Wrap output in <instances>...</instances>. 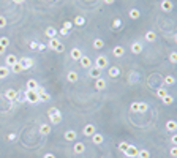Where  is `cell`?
I'll return each instance as SVG.
<instances>
[{
	"label": "cell",
	"mask_w": 177,
	"mask_h": 158,
	"mask_svg": "<svg viewBox=\"0 0 177 158\" xmlns=\"http://www.w3.org/2000/svg\"><path fill=\"white\" fill-rule=\"evenodd\" d=\"M40 86H38V82H36L35 79H29L27 81V90H36Z\"/></svg>",
	"instance_id": "cell-22"
},
{
	"label": "cell",
	"mask_w": 177,
	"mask_h": 158,
	"mask_svg": "<svg viewBox=\"0 0 177 158\" xmlns=\"http://www.w3.org/2000/svg\"><path fill=\"white\" fill-rule=\"evenodd\" d=\"M24 2H25V0H13V3H16V5H21Z\"/></svg>",
	"instance_id": "cell-54"
},
{
	"label": "cell",
	"mask_w": 177,
	"mask_h": 158,
	"mask_svg": "<svg viewBox=\"0 0 177 158\" xmlns=\"http://www.w3.org/2000/svg\"><path fill=\"white\" fill-rule=\"evenodd\" d=\"M71 27H73V22H70V21H67V22L63 24V29H65V30H68V32L71 30Z\"/></svg>",
	"instance_id": "cell-43"
},
{
	"label": "cell",
	"mask_w": 177,
	"mask_h": 158,
	"mask_svg": "<svg viewBox=\"0 0 177 158\" xmlns=\"http://www.w3.org/2000/svg\"><path fill=\"white\" fill-rule=\"evenodd\" d=\"M166 95H168V90H166V89H163V87L157 89V97L160 98V100H161L163 97H166Z\"/></svg>",
	"instance_id": "cell-35"
},
{
	"label": "cell",
	"mask_w": 177,
	"mask_h": 158,
	"mask_svg": "<svg viewBox=\"0 0 177 158\" xmlns=\"http://www.w3.org/2000/svg\"><path fill=\"white\" fill-rule=\"evenodd\" d=\"M8 74H10V67H6V65H3V67H0V79L6 78Z\"/></svg>",
	"instance_id": "cell-26"
},
{
	"label": "cell",
	"mask_w": 177,
	"mask_h": 158,
	"mask_svg": "<svg viewBox=\"0 0 177 158\" xmlns=\"http://www.w3.org/2000/svg\"><path fill=\"white\" fill-rule=\"evenodd\" d=\"M161 101H163V105H164V106H169V105H172V103H174V97L168 94L166 97H163V98H161Z\"/></svg>",
	"instance_id": "cell-25"
},
{
	"label": "cell",
	"mask_w": 177,
	"mask_h": 158,
	"mask_svg": "<svg viewBox=\"0 0 177 158\" xmlns=\"http://www.w3.org/2000/svg\"><path fill=\"white\" fill-rule=\"evenodd\" d=\"M94 133H95V125L94 123H87L86 127H84V130H82L84 136H92Z\"/></svg>",
	"instance_id": "cell-9"
},
{
	"label": "cell",
	"mask_w": 177,
	"mask_h": 158,
	"mask_svg": "<svg viewBox=\"0 0 177 158\" xmlns=\"http://www.w3.org/2000/svg\"><path fill=\"white\" fill-rule=\"evenodd\" d=\"M44 35H46V36H49V38H54V36L57 35V30L52 29V27H48V29L44 30Z\"/></svg>",
	"instance_id": "cell-30"
},
{
	"label": "cell",
	"mask_w": 177,
	"mask_h": 158,
	"mask_svg": "<svg viewBox=\"0 0 177 158\" xmlns=\"http://www.w3.org/2000/svg\"><path fill=\"white\" fill-rule=\"evenodd\" d=\"M59 33L65 36V35H68V30H65V29H60V30H59Z\"/></svg>",
	"instance_id": "cell-51"
},
{
	"label": "cell",
	"mask_w": 177,
	"mask_h": 158,
	"mask_svg": "<svg viewBox=\"0 0 177 158\" xmlns=\"http://www.w3.org/2000/svg\"><path fill=\"white\" fill-rule=\"evenodd\" d=\"M147 111H149V105L147 103H139L138 112H147Z\"/></svg>",
	"instance_id": "cell-37"
},
{
	"label": "cell",
	"mask_w": 177,
	"mask_h": 158,
	"mask_svg": "<svg viewBox=\"0 0 177 158\" xmlns=\"http://www.w3.org/2000/svg\"><path fill=\"white\" fill-rule=\"evenodd\" d=\"M19 63L22 65V68L24 70H29V68H32L33 67V59H30V57H22L21 60H19Z\"/></svg>",
	"instance_id": "cell-5"
},
{
	"label": "cell",
	"mask_w": 177,
	"mask_h": 158,
	"mask_svg": "<svg viewBox=\"0 0 177 158\" xmlns=\"http://www.w3.org/2000/svg\"><path fill=\"white\" fill-rule=\"evenodd\" d=\"M5 25H6V19H5V16H0V29H3Z\"/></svg>",
	"instance_id": "cell-44"
},
{
	"label": "cell",
	"mask_w": 177,
	"mask_h": 158,
	"mask_svg": "<svg viewBox=\"0 0 177 158\" xmlns=\"http://www.w3.org/2000/svg\"><path fill=\"white\" fill-rule=\"evenodd\" d=\"M166 130H168V131H171V133H174L175 130H177L175 120H168V122H166Z\"/></svg>",
	"instance_id": "cell-19"
},
{
	"label": "cell",
	"mask_w": 177,
	"mask_h": 158,
	"mask_svg": "<svg viewBox=\"0 0 177 158\" xmlns=\"http://www.w3.org/2000/svg\"><path fill=\"white\" fill-rule=\"evenodd\" d=\"M73 152H74V155H81V153H84V152H86V144H84V142H74V145H73Z\"/></svg>",
	"instance_id": "cell-4"
},
{
	"label": "cell",
	"mask_w": 177,
	"mask_h": 158,
	"mask_svg": "<svg viewBox=\"0 0 177 158\" xmlns=\"http://www.w3.org/2000/svg\"><path fill=\"white\" fill-rule=\"evenodd\" d=\"M6 138H8V141H14V139H16V133H10Z\"/></svg>",
	"instance_id": "cell-48"
},
{
	"label": "cell",
	"mask_w": 177,
	"mask_h": 158,
	"mask_svg": "<svg viewBox=\"0 0 177 158\" xmlns=\"http://www.w3.org/2000/svg\"><path fill=\"white\" fill-rule=\"evenodd\" d=\"M49 120H51V123H54V125H59V123L62 122V114H60V112L54 114V116H51V117H49Z\"/></svg>",
	"instance_id": "cell-21"
},
{
	"label": "cell",
	"mask_w": 177,
	"mask_h": 158,
	"mask_svg": "<svg viewBox=\"0 0 177 158\" xmlns=\"http://www.w3.org/2000/svg\"><path fill=\"white\" fill-rule=\"evenodd\" d=\"M63 51H65V46L60 43V44L57 46V49H55V52H63Z\"/></svg>",
	"instance_id": "cell-47"
},
{
	"label": "cell",
	"mask_w": 177,
	"mask_h": 158,
	"mask_svg": "<svg viewBox=\"0 0 177 158\" xmlns=\"http://www.w3.org/2000/svg\"><path fill=\"white\" fill-rule=\"evenodd\" d=\"M116 2V0H103V3H106V5H112Z\"/></svg>",
	"instance_id": "cell-52"
},
{
	"label": "cell",
	"mask_w": 177,
	"mask_h": 158,
	"mask_svg": "<svg viewBox=\"0 0 177 158\" xmlns=\"http://www.w3.org/2000/svg\"><path fill=\"white\" fill-rule=\"evenodd\" d=\"M36 48H38V43L32 41V43H30V49H36Z\"/></svg>",
	"instance_id": "cell-50"
},
{
	"label": "cell",
	"mask_w": 177,
	"mask_h": 158,
	"mask_svg": "<svg viewBox=\"0 0 177 158\" xmlns=\"http://www.w3.org/2000/svg\"><path fill=\"white\" fill-rule=\"evenodd\" d=\"M103 134H100V133H94L92 134V142L94 144H103Z\"/></svg>",
	"instance_id": "cell-18"
},
{
	"label": "cell",
	"mask_w": 177,
	"mask_h": 158,
	"mask_svg": "<svg viewBox=\"0 0 177 158\" xmlns=\"http://www.w3.org/2000/svg\"><path fill=\"white\" fill-rule=\"evenodd\" d=\"M24 98H25L27 103H30V105L40 103V98H38V94H36V90H25Z\"/></svg>",
	"instance_id": "cell-1"
},
{
	"label": "cell",
	"mask_w": 177,
	"mask_h": 158,
	"mask_svg": "<svg viewBox=\"0 0 177 158\" xmlns=\"http://www.w3.org/2000/svg\"><path fill=\"white\" fill-rule=\"evenodd\" d=\"M5 51H6V48H5V46H2V44H0V54H5Z\"/></svg>",
	"instance_id": "cell-55"
},
{
	"label": "cell",
	"mask_w": 177,
	"mask_h": 158,
	"mask_svg": "<svg viewBox=\"0 0 177 158\" xmlns=\"http://www.w3.org/2000/svg\"><path fill=\"white\" fill-rule=\"evenodd\" d=\"M128 145H130L128 142H120V144H119V150H120V152H125Z\"/></svg>",
	"instance_id": "cell-40"
},
{
	"label": "cell",
	"mask_w": 177,
	"mask_h": 158,
	"mask_svg": "<svg viewBox=\"0 0 177 158\" xmlns=\"http://www.w3.org/2000/svg\"><path fill=\"white\" fill-rule=\"evenodd\" d=\"M160 6H161V10H163V11L169 13V11H172V8H174V3L171 2V0H163Z\"/></svg>",
	"instance_id": "cell-10"
},
{
	"label": "cell",
	"mask_w": 177,
	"mask_h": 158,
	"mask_svg": "<svg viewBox=\"0 0 177 158\" xmlns=\"http://www.w3.org/2000/svg\"><path fill=\"white\" fill-rule=\"evenodd\" d=\"M128 16L131 17V19H138V17L141 16V13H139V10H136V8H133V10H130Z\"/></svg>",
	"instance_id": "cell-32"
},
{
	"label": "cell",
	"mask_w": 177,
	"mask_h": 158,
	"mask_svg": "<svg viewBox=\"0 0 177 158\" xmlns=\"http://www.w3.org/2000/svg\"><path fill=\"white\" fill-rule=\"evenodd\" d=\"M175 142H177V138H175V134H172V136H171V144L175 145Z\"/></svg>",
	"instance_id": "cell-49"
},
{
	"label": "cell",
	"mask_w": 177,
	"mask_h": 158,
	"mask_svg": "<svg viewBox=\"0 0 177 158\" xmlns=\"http://www.w3.org/2000/svg\"><path fill=\"white\" fill-rule=\"evenodd\" d=\"M36 94H38L40 101H49V100H51V95H49L43 87H38V89H36Z\"/></svg>",
	"instance_id": "cell-3"
},
{
	"label": "cell",
	"mask_w": 177,
	"mask_h": 158,
	"mask_svg": "<svg viewBox=\"0 0 177 158\" xmlns=\"http://www.w3.org/2000/svg\"><path fill=\"white\" fill-rule=\"evenodd\" d=\"M131 52H133V54H141V52H142V44L139 43V41H135V43L131 44Z\"/></svg>",
	"instance_id": "cell-16"
},
{
	"label": "cell",
	"mask_w": 177,
	"mask_h": 158,
	"mask_svg": "<svg viewBox=\"0 0 177 158\" xmlns=\"http://www.w3.org/2000/svg\"><path fill=\"white\" fill-rule=\"evenodd\" d=\"M43 158H55V155H54V153H46Z\"/></svg>",
	"instance_id": "cell-53"
},
{
	"label": "cell",
	"mask_w": 177,
	"mask_h": 158,
	"mask_svg": "<svg viewBox=\"0 0 177 158\" xmlns=\"http://www.w3.org/2000/svg\"><path fill=\"white\" fill-rule=\"evenodd\" d=\"M76 138H78V133L74 131V130H67V131H65V141L74 142V141H76Z\"/></svg>",
	"instance_id": "cell-6"
},
{
	"label": "cell",
	"mask_w": 177,
	"mask_h": 158,
	"mask_svg": "<svg viewBox=\"0 0 177 158\" xmlns=\"http://www.w3.org/2000/svg\"><path fill=\"white\" fill-rule=\"evenodd\" d=\"M17 95H19V94H17L14 89H8V90H5V98H6L8 101H11V103L17 98Z\"/></svg>",
	"instance_id": "cell-7"
},
{
	"label": "cell",
	"mask_w": 177,
	"mask_h": 158,
	"mask_svg": "<svg viewBox=\"0 0 177 158\" xmlns=\"http://www.w3.org/2000/svg\"><path fill=\"white\" fill-rule=\"evenodd\" d=\"M138 158H150V153H149V150L142 149V150H138Z\"/></svg>",
	"instance_id": "cell-34"
},
{
	"label": "cell",
	"mask_w": 177,
	"mask_h": 158,
	"mask_svg": "<svg viewBox=\"0 0 177 158\" xmlns=\"http://www.w3.org/2000/svg\"><path fill=\"white\" fill-rule=\"evenodd\" d=\"M112 54H114V57H122V55L125 54V49L122 48V46H116V48L112 49Z\"/></svg>",
	"instance_id": "cell-23"
},
{
	"label": "cell",
	"mask_w": 177,
	"mask_h": 158,
	"mask_svg": "<svg viewBox=\"0 0 177 158\" xmlns=\"http://www.w3.org/2000/svg\"><path fill=\"white\" fill-rule=\"evenodd\" d=\"M40 133L44 134V136H48V134L51 133V127H49L48 123H41V125H40Z\"/></svg>",
	"instance_id": "cell-24"
},
{
	"label": "cell",
	"mask_w": 177,
	"mask_h": 158,
	"mask_svg": "<svg viewBox=\"0 0 177 158\" xmlns=\"http://www.w3.org/2000/svg\"><path fill=\"white\" fill-rule=\"evenodd\" d=\"M144 38H146V41H149V43H153V41L157 40V33H155L153 30H149V32H146Z\"/></svg>",
	"instance_id": "cell-15"
},
{
	"label": "cell",
	"mask_w": 177,
	"mask_h": 158,
	"mask_svg": "<svg viewBox=\"0 0 177 158\" xmlns=\"http://www.w3.org/2000/svg\"><path fill=\"white\" fill-rule=\"evenodd\" d=\"M100 74H101V70L98 68V67H90L89 68V76L90 78H100Z\"/></svg>",
	"instance_id": "cell-14"
},
{
	"label": "cell",
	"mask_w": 177,
	"mask_h": 158,
	"mask_svg": "<svg viewBox=\"0 0 177 158\" xmlns=\"http://www.w3.org/2000/svg\"><path fill=\"white\" fill-rule=\"evenodd\" d=\"M38 49H40V51H43V49H46V44H38Z\"/></svg>",
	"instance_id": "cell-56"
},
{
	"label": "cell",
	"mask_w": 177,
	"mask_h": 158,
	"mask_svg": "<svg viewBox=\"0 0 177 158\" xmlns=\"http://www.w3.org/2000/svg\"><path fill=\"white\" fill-rule=\"evenodd\" d=\"M62 41L57 38V36H54V38H49V48L52 49V51H55V49H57V46L60 44Z\"/></svg>",
	"instance_id": "cell-17"
},
{
	"label": "cell",
	"mask_w": 177,
	"mask_h": 158,
	"mask_svg": "<svg viewBox=\"0 0 177 158\" xmlns=\"http://www.w3.org/2000/svg\"><path fill=\"white\" fill-rule=\"evenodd\" d=\"M169 153H171V156H172V158H175V156H177V149H175V145H174V147L171 149V150H169Z\"/></svg>",
	"instance_id": "cell-46"
},
{
	"label": "cell",
	"mask_w": 177,
	"mask_h": 158,
	"mask_svg": "<svg viewBox=\"0 0 177 158\" xmlns=\"http://www.w3.org/2000/svg\"><path fill=\"white\" fill-rule=\"evenodd\" d=\"M11 71H13V73H16V74H19V73H22V71H24V68H22V65L19 63V60H17V63H14L13 67H11Z\"/></svg>",
	"instance_id": "cell-27"
},
{
	"label": "cell",
	"mask_w": 177,
	"mask_h": 158,
	"mask_svg": "<svg viewBox=\"0 0 177 158\" xmlns=\"http://www.w3.org/2000/svg\"><path fill=\"white\" fill-rule=\"evenodd\" d=\"M103 46H105V41H103V40H100V38L94 40V49H101Z\"/></svg>",
	"instance_id": "cell-33"
},
{
	"label": "cell",
	"mask_w": 177,
	"mask_h": 158,
	"mask_svg": "<svg viewBox=\"0 0 177 158\" xmlns=\"http://www.w3.org/2000/svg\"><path fill=\"white\" fill-rule=\"evenodd\" d=\"M108 74H109L111 78H117L119 74H120V70H119L117 67H112V68H109V70H108Z\"/></svg>",
	"instance_id": "cell-29"
},
{
	"label": "cell",
	"mask_w": 177,
	"mask_h": 158,
	"mask_svg": "<svg viewBox=\"0 0 177 158\" xmlns=\"http://www.w3.org/2000/svg\"><path fill=\"white\" fill-rule=\"evenodd\" d=\"M57 112H60V111H59L57 108H49V111H48V116L51 117V116H54V114H57Z\"/></svg>",
	"instance_id": "cell-41"
},
{
	"label": "cell",
	"mask_w": 177,
	"mask_h": 158,
	"mask_svg": "<svg viewBox=\"0 0 177 158\" xmlns=\"http://www.w3.org/2000/svg\"><path fill=\"white\" fill-rule=\"evenodd\" d=\"M108 87V84H106V79H103V78H97V81H95V89L97 90H105Z\"/></svg>",
	"instance_id": "cell-11"
},
{
	"label": "cell",
	"mask_w": 177,
	"mask_h": 158,
	"mask_svg": "<svg viewBox=\"0 0 177 158\" xmlns=\"http://www.w3.org/2000/svg\"><path fill=\"white\" fill-rule=\"evenodd\" d=\"M164 84L166 86H174L175 84V78L172 76V74H168V76L164 78Z\"/></svg>",
	"instance_id": "cell-31"
},
{
	"label": "cell",
	"mask_w": 177,
	"mask_h": 158,
	"mask_svg": "<svg viewBox=\"0 0 177 158\" xmlns=\"http://www.w3.org/2000/svg\"><path fill=\"white\" fill-rule=\"evenodd\" d=\"M82 57V52H81V49H78V48H73L71 49V59L73 60H79Z\"/></svg>",
	"instance_id": "cell-20"
},
{
	"label": "cell",
	"mask_w": 177,
	"mask_h": 158,
	"mask_svg": "<svg viewBox=\"0 0 177 158\" xmlns=\"http://www.w3.org/2000/svg\"><path fill=\"white\" fill-rule=\"evenodd\" d=\"M0 44L5 46V48H8V44H10V40H8L6 36H2V38H0Z\"/></svg>",
	"instance_id": "cell-39"
},
{
	"label": "cell",
	"mask_w": 177,
	"mask_h": 158,
	"mask_svg": "<svg viewBox=\"0 0 177 158\" xmlns=\"http://www.w3.org/2000/svg\"><path fill=\"white\" fill-rule=\"evenodd\" d=\"M169 62H171V63H175V62H177V54H175V52H171V54H169Z\"/></svg>",
	"instance_id": "cell-42"
},
{
	"label": "cell",
	"mask_w": 177,
	"mask_h": 158,
	"mask_svg": "<svg viewBox=\"0 0 177 158\" xmlns=\"http://www.w3.org/2000/svg\"><path fill=\"white\" fill-rule=\"evenodd\" d=\"M5 63H6V67H13L14 63H17V57L14 54H8L5 59Z\"/></svg>",
	"instance_id": "cell-13"
},
{
	"label": "cell",
	"mask_w": 177,
	"mask_h": 158,
	"mask_svg": "<svg viewBox=\"0 0 177 158\" xmlns=\"http://www.w3.org/2000/svg\"><path fill=\"white\" fill-rule=\"evenodd\" d=\"M78 73L76 71H68V74H67V79L70 81V82H76L78 81Z\"/></svg>",
	"instance_id": "cell-28"
},
{
	"label": "cell",
	"mask_w": 177,
	"mask_h": 158,
	"mask_svg": "<svg viewBox=\"0 0 177 158\" xmlns=\"http://www.w3.org/2000/svg\"><path fill=\"white\" fill-rule=\"evenodd\" d=\"M128 158H136L138 156V149L135 147V145H131V144H130L128 147H127V150L124 152Z\"/></svg>",
	"instance_id": "cell-8"
},
{
	"label": "cell",
	"mask_w": 177,
	"mask_h": 158,
	"mask_svg": "<svg viewBox=\"0 0 177 158\" xmlns=\"http://www.w3.org/2000/svg\"><path fill=\"white\" fill-rule=\"evenodd\" d=\"M79 63H81L82 68H90L92 67V60H90V57H87V55H82L79 59Z\"/></svg>",
	"instance_id": "cell-12"
},
{
	"label": "cell",
	"mask_w": 177,
	"mask_h": 158,
	"mask_svg": "<svg viewBox=\"0 0 177 158\" xmlns=\"http://www.w3.org/2000/svg\"><path fill=\"white\" fill-rule=\"evenodd\" d=\"M86 24V19H84L82 16H76L74 17V25H84Z\"/></svg>",
	"instance_id": "cell-36"
},
{
	"label": "cell",
	"mask_w": 177,
	"mask_h": 158,
	"mask_svg": "<svg viewBox=\"0 0 177 158\" xmlns=\"http://www.w3.org/2000/svg\"><path fill=\"white\" fill-rule=\"evenodd\" d=\"M120 25H122V22H120V19H116V21L112 22V27H114V29H116V30L119 29V27H120Z\"/></svg>",
	"instance_id": "cell-45"
},
{
	"label": "cell",
	"mask_w": 177,
	"mask_h": 158,
	"mask_svg": "<svg viewBox=\"0 0 177 158\" xmlns=\"http://www.w3.org/2000/svg\"><path fill=\"white\" fill-rule=\"evenodd\" d=\"M138 108H139V103H138V101H135V103L130 105V111H131V112H138Z\"/></svg>",
	"instance_id": "cell-38"
},
{
	"label": "cell",
	"mask_w": 177,
	"mask_h": 158,
	"mask_svg": "<svg viewBox=\"0 0 177 158\" xmlns=\"http://www.w3.org/2000/svg\"><path fill=\"white\" fill-rule=\"evenodd\" d=\"M95 67H98L100 70H103L108 67V57L106 55H98L97 60H95Z\"/></svg>",
	"instance_id": "cell-2"
}]
</instances>
